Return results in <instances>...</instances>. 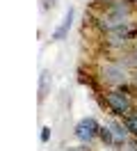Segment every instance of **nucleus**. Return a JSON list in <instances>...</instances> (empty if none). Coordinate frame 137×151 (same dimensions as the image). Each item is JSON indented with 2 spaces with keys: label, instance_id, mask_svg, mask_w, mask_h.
I'll use <instances>...</instances> for the list:
<instances>
[{
  "label": "nucleus",
  "instance_id": "1",
  "mask_svg": "<svg viewBox=\"0 0 137 151\" xmlns=\"http://www.w3.org/2000/svg\"><path fill=\"white\" fill-rule=\"evenodd\" d=\"M105 103H108L110 112L117 117H130L133 112V101H130V89L128 87H117L105 94Z\"/></svg>",
  "mask_w": 137,
  "mask_h": 151
},
{
  "label": "nucleus",
  "instance_id": "2",
  "mask_svg": "<svg viewBox=\"0 0 137 151\" xmlns=\"http://www.w3.org/2000/svg\"><path fill=\"white\" fill-rule=\"evenodd\" d=\"M103 80L110 83V85H114V87H123V83H126L123 64H121V62H114V64L103 66Z\"/></svg>",
  "mask_w": 137,
  "mask_h": 151
},
{
  "label": "nucleus",
  "instance_id": "3",
  "mask_svg": "<svg viewBox=\"0 0 137 151\" xmlns=\"http://www.w3.org/2000/svg\"><path fill=\"white\" fill-rule=\"evenodd\" d=\"M98 131H100V126L96 124L94 117H87V119L78 122V126H75V135H78V140H82V142H91L98 135Z\"/></svg>",
  "mask_w": 137,
  "mask_h": 151
},
{
  "label": "nucleus",
  "instance_id": "4",
  "mask_svg": "<svg viewBox=\"0 0 137 151\" xmlns=\"http://www.w3.org/2000/svg\"><path fill=\"white\" fill-rule=\"evenodd\" d=\"M71 21H73V9H69L66 14H64V21L60 23V28L53 32V39L55 41H62L66 35H69V28H71Z\"/></svg>",
  "mask_w": 137,
  "mask_h": 151
},
{
  "label": "nucleus",
  "instance_id": "5",
  "mask_svg": "<svg viewBox=\"0 0 137 151\" xmlns=\"http://www.w3.org/2000/svg\"><path fill=\"white\" fill-rule=\"evenodd\" d=\"M112 131H114V135H117V140H114V144H123L128 137V126H119V124H112Z\"/></svg>",
  "mask_w": 137,
  "mask_h": 151
},
{
  "label": "nucleus",
  "instance_id": "6",
  "mask_svg": "<svg viewBox=\"0 0 137 151\" xmlns=\"http://www.w3.org/2000/svg\"><path fill=\"white\" fill-rule=\"evenodd\" d=\"M48 85H50V73H48V71H44V73H41V85H39V101H44V99H46Z\"/></svg>",
  "mask_w": 137,
  "mask_h": 151
},
{
  "label": "nucleus",
  "instance_id": "7",
  "mask_svg": "<svg viewBox=\"0 0 137 151\" xmlns=\"http://www.w3.org/2000/svg\"><path fill=\"white\" fill-rule=\"evenodd\" d=\"M98 137L105 144H114V137H112V131L110 128H105V126H100V131H98Z\"/></svg>",
  "mask_w": 137,
  "mask_h": 151
},
{
  "label": "nucleus",
  "instance_id": "8",
  "mask_svg": "<svg viewBox=\"0 0 137 151\" xmlns=\"http://www.w3.org/2000/svg\"><path fill=\"white\" fill-rule=\"evenodd\" d=\"M126 126H128V131L137 137V117H126Z\"/></svg>",
  "mask_w": 137,
  "mask_h": 151
},
{
  "label": "nucleus",
  "instance_id": "9",
  "mask_svg": "<svg viewBox=\"0 0 137 151\" xmlns=\"http://www.w3.org/2000/svg\"><path fill=\"white\" fill-rule=\"evenodd\" d=\"M48 137H50V128H44V133H41V142H48Z\"/></svg>",
  "mask_w": 137,
  "mask_h": 151
},
{
  "label": "nucleus",
  "instance_id": "10",
  "mask_svg": "<svg viewBox=\"0 0 137 151\" xmlns=\"http://www.w3.org/2000/svg\"><path fill=\"white\" fill-rule=\"evenodd\" d=\"M94 2H96V5H112L114 0H94Z\"/></svg>",
  "mask_w": 137,
  "mask_h": 151
},
{
  "label": "nucleus",
  "instance_id": "11",
  "mask_svg": "<svg viewBox=\"0 0 137 151\" xmlns=\"http://www.w3.org/2000/svg\"><path fill=\"white\" fill-rule=\"evenodd\" d=\"M135 2H137V0H128V5H135Z\"/></svg>",
  "mask_w": 137,
  "mask_h": 151
}]
</instances>
